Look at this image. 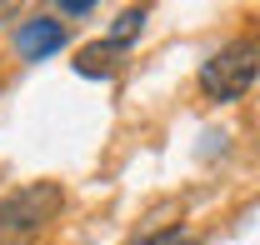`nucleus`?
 I'll list each match as a JSON object with an SVG mask.
<instances>
[{
  "mask_svg": "<svg viewBox=\"0 0 260 245\" xmlns=\"http://www.w3.org/2000/svg\"><path fill=\"white\" fill-rule=\"evenodd\" d=\"M130 245H205L190 225H160V230H140Z\"/></svg>",
  "mask_w": 260,
  "mask_h": 245,
  "instance_id": "39448f33",
  "label": "nucleus"
},
{
  "mask_svg": "<svg viewBox=\"0 0 260 245\" xmlns=\"http://www.w3.org/2000/svg\"><path fill=\"white\" fill-rule=\"evenodd\" d=\"M140 30H145V5H125V10L115 15V25H110V40L130 50V40H135Z\"/></svg>",
  "mask_w": 260,
  "mask_h": 245,
  "instance_id": "423d86ee",
  "label": "nucleus"
},
{
  "mask_svg": "<svg viewBox=\"0 0 260 245\" xmlns=\"http://www.w3.org/2000/svg\"><path fill=\"white\" fill-rule=\"evenodd\" d=\"M55 10H60V15H90V10H95V0H60Z\"/></svg>",
  "mask_w": 260,
  "mask_h": 245,
  "instance_id": "0eeeda50",
  "label": "nucleus"
},
{
  "mask_svg": "<svg viewBox=\"0 0 260 245\" xmlns=\"http://www.w3.org/2000/svg\"><path fill=\"white\" fill-rule=\"evenodd\" d=\"M255 80H260V40H245V35L225 40L200 65V90H205V100H220V105L240 100Z\"/></svg>",
  "mask_w": 260,
  "mask_h": 245,
  "instance_id": "f03ea898",
  "label": "nucleus"
},
{
  "mask_svg": "<svg viewBox=\"0 0 260 245\" xmlns=\"http://www.w3.org/2000/svg\"><path fill=\"white\" fill-rule=\"evenodd\" d=\"M125 60V45H115L110 35L105 40H90V45H80V55H75V75H85V80H110L115 70Z\"/></svg>",
  "mask_w": 260,
  "mask_h": 245,
  "instance_id": "20e7f679",
  "label": "nucleus"
},
{
  "mask_svg": "<svg viewBox=\"0 0 260 245\" xmlns=\"http://www.w3.org/2000/svg\"><path fill=\"white\" fill-rule=\"evenodd\" d=\"M65 210V190L55 180H30L0 195V245H30L50 230V220Z\"/></svg>",
  "mask_w": 260,
  "mask_h": 245,
  "instance_id": "f257e3e1",
  "label": "nucleus"
},
{
  "mask_svg": "<svg viewBox=\"0 0 260 245\" xmlns=\"http://www.w3.org/2000/svg\"><path fill=\"white\" fill-rule=\"evenodd\" d=\"M10 15H15V5H10V0H0V25H5Z\"/></svg>",
  "mask_w": 260,
  "mask_h": 245,
  "instance_id": "6e6552de",
  "label": "nucleus"
},
{
  "mask_svg": "<svg viewBox=\"0 0 260 245\" xmlns=\"http://www.w3.org/2000/svg\"><path fill=\"white\" fill-rule=\"evenodd\" d=\"M65 40H70V30H65L60 20L45 15V10H35L30 20L15 25V55H20V60H45V55L65 50Z\"/></svg>",
  "mask_w": 260,
  "mask_h": 245,
  "instance_id": "7ed1b4c3",
  "label": "nucleus"
}]
</instances>
